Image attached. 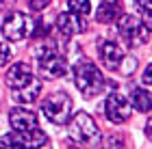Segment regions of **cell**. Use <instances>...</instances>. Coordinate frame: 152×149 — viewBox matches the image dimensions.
Listing matches in <instances>:
<instances>
[{
  "instance_id": "1",
  "label": "cell",
  "mask_w": 152,
  "mask_h": 149,
  "mask_svg": "<svg viewBox=\"0 0 152 149\" xmlns=\"http://www.w3.org/2000/svg\"><path fill=\"white\" fill-rule=\"evenodd\" d=\"M74 82H76V89H78L83 95L87 99H91L102 91L104 78H102L100 69L89 58H80L78 63L74 65Z\"/></svg>"
},
{
  "instance_id": "2",
  "label": "cell",
  "mask_w": 152,
  "mask_h": 149,
  "mask_svg": "<svg viewBox=\"0 0 152 149\" xmlns=\"http://www.w3.org/2000/svg\"><path fill=\"white\" fill-rule=\"evenodd\" d=\"M67 134H70L72 140H76L78 145H85V147H94L100 143V130L96 125V121L91 119V114H87V112L74 114V119L67 125Z\"/></svg>"
},
{
  "instance_id": "3",
  "label": "cell",
  "mask_w": 152,
  "mask_h": 149,
  "mask_svg": "<svg viewBox=\"0 0 152 149\" xmlns=\"http://www.w3.org/2000/svg\"><path fill=\"white\" fill-rule=\"evenodd\" d=\"M41 112L46 114L48 121H52V123H57V125L67 123V119H70V114H72L70 95H67V93H52L48 99L41 101Z\"/></svg>"
},
{
  "instance_id": "4",
  "label": "cell",
  "mask_w": 152,
  "mask_h": 149,
  "mask_svg": "<svg viewBox=\"0 0 152 149\" xmlns=\"http://www.w3.org/2000/svg\"><path fill=\"white\" fill-rule=\"evenodd\" d=\"M117 32L128 45H143L150 37V30L135 15H122L120 22H117Z\"/></svg>"
},
{
  "instance_id": "5",
  "label": "cell",
  "mask_w": 152,
  "mask_h": 149,
  "mask_svg": "<svg viewBox=\"0 0 152 149\" xmlns=\"http://www.w3.org/2000/svg\"><path fill=\"white\" fill-rule=\"evenodd\" d=\"M31 26L33 24H31V19H28L26 13L13 11L2 22V35H4V39H9V41H22V39H26L28 35H33Z\"/></svg>"
},
{
  "instance_id": "6",
  "label": "cell",
  "mask_w": 152,
  "mask_h": 149,
  "mask_svg": "<svg viewBox=\"0 0 152 149\" xmlns=\"http://www.w3.org/2000/svg\"><path fill=\"white\" fill-rule=\"evenodd\" d=\"M130 110H133V106H130V101L120 95V93H111V95L107 97V104H104V112H107V119L111 121V123H126L130 119Z\"/></svg>"
},
{
  "instance_id": "7",
  "label": "cell",
  "mask_w": 152,
  "mask_h": 149,
  "mask_svg": "<svg viewBox=\"0 0 152 149\" xmlns=\"http://www.w3.org/2000/svg\"><path fill=\"white\" fill-rule=\"evenodd\" d=\"M57 28L61 30L63 37H74L83 32L87 28V22H85V15H78V13H72V11H65L57 17Z\"/></svg>"
},
{
  "instance_id": "8",
  "label": "cell",
  "mask_w": 152,
  "mask_h": 149,
  "mask_svg": "<svg viewBox=\"0 0 152 149\" xmlns=\"http://www.w3.org/2000/svg\"><path fill=\"white\" fill-rule=\"evenodd\" d=\"M9 123H11V127L15 132H26V130L37 127V114L33 112V110H26V108L18 106V108H11Z\"/></svg>"
},
{
  "instance_id": "9",
  "label": "cell",
  "mask_w": 152,
  "mask_h": 149,
  "mask_svg": "<svg viewBox=\"0 0 152 149\" xmlns=\"http://www.w3.org/2000/svg\"><path fill=\"white\" fill-rule=\"evenodd\" d=\"M98 54H100V60L104 63V67H109V69H117L122 65V58L126 56L124 50L115 41H100L98 43Z\"/></svg>"
},
{
  "instance_id": "10",
  "label": "cell",
  "mask_w": 152,
  "mask_h": 149,
  "mask_svg": "<svg viewBox=\"0 0 152 149\" xmlns=\"http://www.w3.org/2000/svg\"><path fill=\"white\" fill-rule=\"evenodd\" d=\"M33 78V71H31V65L28 63H13V67H9V71H7V86L9 89H20V86H24L28 80Z\"/></svg>"
},
{
  "instance_id": "11",
  "label": "cell",
  "mask_w": 152,
  "mask_h": 149,
  "mask_svg": "<svg viewBox=\"0 0 152 149\" xmlns=\"http://www.w3.org/2000/svg\"><path fill=\"white\" fill-rule=\"evenodd\" d=\"M15 134H18L20 149H39L48 143V134L39 127H33V130H26V132H15Z\"/></svg>"
},
{
  "instance_id": "12",
  "label": "cell",
  "mask_w": 152,
  "mask_h": 149,
  "mask_svg": "<svg viewBox=\"0 0 152 149\" xmlns=\"http://www.w3.org/2000/svg\"><path fill=\"white\" fill-rule=\"evenodd\" d=\"M41 93V80L37 78H31L28 82L24 86H20V89L13 91V99L18 101V104H33Z\"/></svg>"
},
{
  "instance_id": "13",
  "label": "cell",
  "mask_w": 152,
  "mask_h": 149,
  "mask_svg": "<svg viewBox=\"0 0 152 149\" xmlns=\"http://www.w3.org/2000/svg\"><path fill=\"white\" fill-rule=\"evenodd\" d=\"M39 67H41V71H44L48 78H63L65 73H67V60L61 56L59 52H57V54H52L50 58L41 60Z\"/></svg>"
},
{
  "instance_id": "14",
  "label": "cell",
  "mask_w": 152,
  "mask_h": 149,
  "mask_svg": "<svg viewBox=\"0 0 152 149\" xmlns=\"http://www.w3.org/2000/svg\"><path fill=\"white\" fill-rule=\"evenodd\" d=\"M130 106H135V110H139V112H150L152 110V95L146 89H133V93H130Z\"/></svg>"
},
{
  "instance_id": "15",
  "label": "cell",
  "mask_w": 152,
  "mask_h": 149,
  "mask_svg": "<svg viewBox=\"0 0 152 149\" xmlns=\"http://www.w3.org/2000/svg\"><path fill=\"white\" fill-rule=\"evenodd\" d=\"M117 13H120V4L117 2H104L102 0V4L98 6V13H96V19L102 24H111L117 17Z\"/></svg>"
},
{
  "instance_id": "16",
  "label": "cell",
  "mask_w": 152,
  "mask_h": 149,
  "mask_svg": "<svg viewBox=\"0 0 152 149\" xmlns=\"http://www.w3.org/2000/svg\"><path fill=\"white\" fill-rule=\"evenodd\" d=\"M67 9L72 13H78V15H87L91 11V2L89 0H67Z\"/></svg>"
},
{
  "instance_id": "17",
  "label": "cell",
  "mask_w": 152,
  "mask_h": 149,
  "mask_svg": "<svg viewBox=\"0 0 152 149\" xmlns=\"http://www.w3.org/2000/svg\"><path fill=\"white\" fill-rule=\"evenodd\" d=\"M0 149H20L18 147V134L15 132L2 134L0 136Z\"/></svg>"
},
{
  "instance_id": "18",
  "label": "cell",
  "mask_w": 152,
  "mask_h": 149,
  "mask_svg": "<svg viewBox=\"0 0 152 149\" xmlns=\"http://www.w3.org/2000/svg\"><path fill=\"white\" fill-rule=\"evenodd\" d=\"M11 56H13V52H11V48L7 43H0V67H4L7 63L11 60Z\"/></svg>"
},
{
  "instance_id": "19",
  "label": "cell",
  "mask_w": 152,
  "mask_h": 149,
  "mask_svg": "<svg viewBox=\"0 0 152 149\" xmlns=\"http://www.w3.org/2000/svg\"><path fill=\"white\" fill-rule=\"evenodd\" d=\"M122 147H124V140L117 136H111L107 140V149H122Z\"/></svg>"
},
{
  "instance_id": "20",
  "label": "cell",
  "mask_w": 152,
  "mask_h": 149,
  "mask_svg": "<svg viewBox=\"0 0 152 149\" xmlns=\"http://www.w3.org/2000/svg\"><path fill=\"white\" fill-rule=\"evenodd\" d=\"M50 2L52 0H31V9L33 11H41V9H46Z\"/></svg>"
},
{
  "instance_id": "21",
  "label": "cell",
  "mask_w": 152,
  "mask_h": 149,
  "mask_svg": "<svg viewBox=\"0 0 152 149\" xmlns=\"http://www.w3.org/2000/svg\"><path fill=\"white\" fill-rule=\"evenodd\" d=\"M135 6L139 11H150L152 9V0H135Z\"/></svg>"
},
{
  "instance_id": "22",
  "label": "cell",
  "mask_w": 152,
  "mask_h": 149,
  "mask_svg": "<svg viewBox=\"0 0 152 149\" xmlns=\"http://www.w3.org/2000/svg\"><path fill=\"white\" fill-rule=\"evenodd\" d=\"M143 84H146V86H152V63L146 67V71H143Z\"/></svg>"
},
{
  "instance_id": "23",
  "label": "cell",
  "mask_w": 152,
  "mask_h": 149,
  "mask_svg": "<svg viewBox=\"0 0 152 149\" xmlns=\"http://www.w3.org/2000/svg\"><path fill=\"white\" fill-rule=\"evenodd\" d=\"M143 26H146L148 30H152V9L143 11Z\"/></svg>"
},
{
  "instance_id": "24",
  "label": "cell",
  "mask_w": 152,
  "mask_h": 149,
  "mask_svg": "<svg viewBox=\"0 0 152 149\" xmlns=\"http://www.w3.org/2000/svg\"><path fill=\"white\" fill-rule=\"evenodd\" d=\"M146 136L152 140V117L148 119V123H146Z\"/></svg>"
},
{
  "instance_id": "25",
  "label": "cell",
  "mask_w": 152,
  "mask_h": 149,
  "mask_svg": "<svg viewBox=\"0 0 152 149\" xmlns=\"http://www.w3.org/2000/svg\"><path fill=\"white\" fill-rule=\"evenodd\" d=\"M104 2H117V0H104Z\"/></svg>"
},
{
  "instance_id": "26",
  "label": "cell",
  "mask_w": 152,
  "mask_h": 149,
  "mask_svg": "<svg viewBox=\"0 0 152 149\" xmlns=\"http://www.w3.org/2000/svg\"><path fill=\"white\" fill-rule=\"evenodd\" d=\"M0 2H4V0H0Z\"/></svg>"
}]
</instances>
